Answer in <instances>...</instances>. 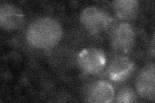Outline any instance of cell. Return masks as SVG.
I'll use <instances>...</instances> for the list:
<instances>
[{"mask_svg":"<svg viewBox=\"0 0 155 103\" xmlns=\"http://www.w3.org/2000/svg\"><path fill=\"white\" fill-rule=\"evenodd\" d=\"M136 88L139 95L151 98L155 91V66L154 63L145 65L140 72L136 80Z\"/></svg>","mask_w":155,"mask_h":103,"instance_id":"obj_6","label":"cell"},{"mask_svg":"<svg viewBox=\"0 0 155 103\" xmlns=\"http://www.w3.org/2000/svg\"><path fill=\"white\" fill-rule=\"evenodd\" d=\"M24 16L20 9L11 4L2 5L0 7V25L5 30H14L20 27Z\"/></svg>","mask_w":155,"mask_h":103,"instance_id":"obj_7","label":"cell"},{"mask_svg":"<svg viewBox=\"0 0 155 103\" xmlns=\"http://www.w3.org/2000/svg\"><path fill=\"white\" fill-rule=\"evenodd\" d=\"M137 99L135 92L130 87H124L118 93L116 102L129 103L135 102Z\"/></svg>","mask_w":155,"mask_h":103,"instance_id":"obj_10","label":"cell"},{"mask_svg":"<svg viewBox=\"0 0 155 103\" xmlns=\"http://www.w3.org/2000/svg\"><path fill=\"white\" fill-rule=\"evenodd\" d=\"M77 59L81 69L91 75L98 74L102 71L107 63L104 51L96 48L84 49L78 53Z\"/></svg>","mask_w":155,"mask_h":103,"instance_id":"obj_3","label":"cell"},{"mask_svg":"<svg viewBox=\"0 0 155 103\" xmlns=\"http://www.w3.org/2000/svg\"><path fill=\"white\" fill-rule=\"evenodd\" d=\"M110 38L111 44L116 50L126 53L134 47V30L129 23L120 22L113 27Z\"/></svg>","mask_w":155,"mask_h":103,"instance_id":"obj_4","label":"cell"},{"mask_svg":"<svg viewBox=\"0 0 155 103\" xmlns=\"http://www.w3.org/2000/svg\"><path fill=\"white\" fill-rule=\"evenodd\" d=\"M134 64L129 57L118 55L110 60L107 68L108 76L113 81H122L130 76Z\"/></svg>","mask_w":155,"mask_h":103,"instance_id":"obj_5","label":"cell"},{"mask_svg":"<svg viewBox=\"0 0 155 103\" xmlns=\"http://www.w3.org/2000/svg\"><path fill=\"white\" fill-rule=\"evenodd\" d=\"M113 6L117 16L124 20H129L137 16L139 3L136 0H117L113 2Z\"/></svg>","mask_w":155,"mask_h":103,"instance_id":"obj_9","label":"cell"},{"mask_svg":"<svg viewBox=\"0 0 155 103\" xmlns=\"http://www.w3.org/2000/svg\"><path fill=\"white\" fill-rule=\"evenodd\" d=\"M62 28L56 19L40 18L32 21L27 31V40L32 47L40 49L54 47L62 36Z\"/></svg>","mask_w":155,"mask_h":103,"instance_id":"obj_1","label":"cell"},{"mask_svg":"<svg viewBox=\"0 0 155 103\" xmlns=\"http://www.w3.org/2000/svg\"><path fill=\"white\" fill-rule=\"evenodd\" d=\"M114 96L113 86L105 81H98L92 85L88 94L90 102L107 103L112 102Z\"/></svg>","mask_w":155,"mask_h":103,"instance_id":"obj_8","label":"cell"},{"mask_svg":"<svg viewBox=\"0 0 155 103\" xmlns=\"http://www.w3.org/2000/svg\"><path fill=\"white\" fill-rule=\"evenodd\" d=\"M113 18L104 10L97 7H89L80 14V22L91 34L104 31L111 24Z\"/></svg>","mask_w":155,"mask_h":103,"instance_id":"obj_2","label":"cell"}]
</instances>
